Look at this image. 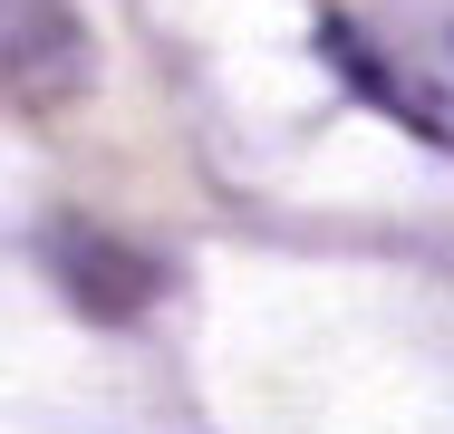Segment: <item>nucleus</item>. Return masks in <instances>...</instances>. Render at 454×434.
I'll list each match as a JSON object with an SVG mask.
<instances>
[{
	"label": "nucleus",
	"instance_id": "obj_1",
	"mask_svg": "<svg viewBox=\"0 0 454 434\" xmlns=\"http://www.w3.org/2000/svg\"><path fill=\"white\" fill-rule=\"evenodd\" d=\"M39 270L68 290V309H88L106 329H126V319H145L165 299V260L145 242H126V232H106V222H78V213L39 222Z\"/></svg>",
	"mask_w": 454,
	"mask_h": 434
},
{
	"label": "nucleus",
	"instance_id": "obj_2",
	"mask_svg": "<svg viewBox=\"0 0 454 434\" xmlns=\"http://www.w3.org/2000/svg\"><path fill=\"white\" fill-rule=\"evenodd\" d=\"M0 78L20 116H49L97 78V39L78 0H0Z\"/></svg>",
	"mask_w": 454,
	"mask_h": 434
}]
</instances>
